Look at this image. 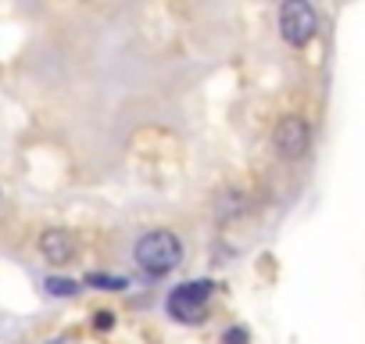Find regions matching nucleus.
I'll use <instances>...</instances> for the list:
<instances>
[{
    "label": "nucleus",
    "instance_id": "8",
    "mask_svg": "<svg viewBox=\"0 0 365 344\" xmlns=\"http://www.w3.org/2000/svg\"><path fill=\"white\" fill-rule=\"evenodd\" d=\"M43 287H47L51 298H76V294H79V283L68 280V276H47Z\"/></svg>",
    "mask_w": 365,
    "mask_h": 344
},
{
    "label": "nucleus",
    "instance_id": "9",
    "mask_svg": "<svg viewBox=\"0 0 365 344\" xmlns=\"http://www.w3.org/2000/svg\"><path fill=\"white\" fill-rule=\"evenodd\" d=\"M222 344H251V333H247V326H226V333H222Z\"/></svg>",
    "mask_w": 365,
    "mask_h": 344
},
{
    "label": "nucleus",
    "instance_id": "6",
    "mask_svg": "<svg viewBox=\"0 0 365 344\" xmlns=\"http://www.w3.org/2000/svg\"><path fill=\"white\" fill-rule=\"evenodd\" d=\"M247 208H251V205H247V198H244L240 191H226V194L219 198V205H215L219 223H233V219H240Z\"/></svg>",
    "mask_w": 365,
    "mask_h": 344
},
{
    "label": "nucleus",
    "instance_id": "4",
    "mask_svg": "<svg viewBox=\"0 0 365 344\" xmlns=\"http://www.w3.org/2000/svg\"><path fill=\"white\" fill-rule=\"evenodd\" d=\"M308 147H312V126H308V118H301V115H283V118L272 126V151H276L283 161L304 158Z\"/></svg>",
    "mask_w": 365,
    "mask_h": 344
},
{
    "label": "nucleus",
    "instance_id": "3",
    "mask_svg": "<svg viewBox=\"0 0 365 344\" xmlns=\"http://www.w3.org/2000/svg\"><path fill=\"white\" fill-rule=\"evenodd\" d=\"M276 26H279V40L287 47H308L319 33V15L308 0H287L276 11Z\"/></svg>",
    "mask_w": 365,
    "mask_h": 344
},
{
    "label": "nucleus",
    "instance_id": "5",
    "mask_svg": "<svg viewBox=\"0 0 365 344\" xmlns=\"http://www.w3.org/2000/svg\"><path fill=\"white\" fill-rule=\"evenodd\" d=\"M40 255H43L51 265H68V262H76V255H79V241H76L72 230L51 226V230L40 233Z\"/></svg>",
    "mask_w": 365,
    "mask_h": 344
},
{
    "label": "nucleus",
    "instance_id": "1",
    "mask_svg": "<svg viewBox=\"0 0 365 344\" xmlns=\"http://www.w3.org/2000/svg\"><path fill=\"white\" fill-rule=\"evenodd\" d=\"M133 258L147 276H168L182 265V241L172 230H150L133 244Z\"/></svg>",
    "mask_w": 365,
    "mask_h": 344
},
{
    "label": "nucleus",
    "instance_id": "10",
    "mask_svg": "<svg viewBox=\"0 0 365 344\" xmlns=\"http://www.w3.org/2000/svg\"><path fill=\"white\" fill-rule=\"evenodd\" d=\"M93 326H97V330H111V326H115V312H97Z\"/></svg>",
    "mask_w": 365,
    "mask_h": 344
},
{
    "label": "nucleus",
    "instance_id": "7",
    "mask_svg": "<svg viewBox=\"0 0 365 344\" xmlns=\"http://www.w3.org/2000/svg\"><path fill=\"white\" fill-rule=\"evenodd\" d=\"M83 283H86V287H97V290H125V287H129L125 276H108V273H86Z\"/></svg>",
    "mask_w": 365,
    "mask_h": 344
},
{
    "label": "nucleus",
    "instance_id": "2",
    "mask_svg": "<svg viewBox=\"0 0 365 344\" xmlns=\"http://www.w3.org/2000/svg\"><path fill=\"white\" fill-rule=\"evenodd\" d=\"M212 290H215L212 280H187V283L172 287L165 308L182 326H201L208 319V298H212Z\"/></svg>",
    "mask_w": 365,
    "mask_h": 344
}]
</instances>
